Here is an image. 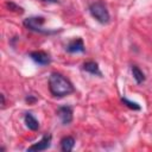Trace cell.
<instances>
[{"label": "cell", "instance_id": "1", "mask_svg": "<svg viewBox=\"0 0 152 152\" xmlns=\"http://www.w3.org/2000/svg\"><path fill=\"white\" fill-rule=\"evenodd\" d=\"M49 89L53 96L63 97L74 93L72 83L58 72H52L49 77Z\"/></svg>", "mask_w": 152, "mask_h": 152}, {"label": "cell", "instance_id": "2", "mask_svg": "<svg viewBox=\"0 0 152 152\" xmlns=\"http://www.w3.org/2000/svg\"><path fill=\"white\" fill-rule=\"evenodd\" d=\"M89 11L90 14L93 15V18H95L99 23L101 24H107L110 20V15L109 12L107 10V7L104 6V4H102L101 1H95L89 6Z\"/></svg>", "mask_w": 152, "mask_h": 152}, {"label": "cell", "instance_id": "3", "mask_svg": "<svg viewBox=\"0 0 152 152\" xmlns=\"http://www.w3.org/2000/svg\"><path fill=\"white\" fill-rule=\"evenodd\" d=\"M43 23H44V18L43 17H30L27 19L24 20V25L34 32H39V33H53L55 31H49V30H44L43 28Z\"/></svg>", "mask_w": 152, "mask_h": 152}, {"label": "cell", "instance_id": "4", "mask_svg": "<svg viewBox=\"0 0 152 152\" xmlns=\"http://www.w3.org/2000/svg\"><path fill=\"white\" fill-rule=\"evenodd\" d=\"M51 139H52V137L50 135V134H45V135H43L42 137V139L39 140V141H37V142H34L33 145H31L28 148H27V151H36V152H39V151H45V150H48L50 146H51Z\"/></svg>", "mask_w": 152, "mask_h": 152}, {"label": "cell", "instance_id": "5", "mask_svg": "<svg viewBox=\"0 0 152 152\" xmlns=\"http://www.w3.org/2000/svg\"><path fill=\"white\" fill-rule=\"evenodd\" d=\"M30 57L33 62H36L39 65H48L51 62L50 55L44 52V51H33L30 53Z\"/></svg>", "mask_w": 152, "mask_h": 152}, {"label": "cell", "instance_id": "6", "mask_svg": "<svg viewBox=\"0 0 152 152\" xmlns=\"http://www.w3.org/2000/svg\"><path fill=\"white\" fill-rule=\"evenodd\" d=\"M57 114L63 125H69L72 121V108L69 106H62L57 109Z\"/></svg>", "mask_w": 152, "mask_h": 152}, {"label": "cell", "instance_id": "7", "mask_svg": "<svg viewBox=\"0 0 152 152\" xmlns=\"http://www.w3.org/2000/svg\"><path fill=\"white\" fill-rule=\"evenodd\" d=\"M66 51L70 53H76V52H84V44L81 38H75L72 39L68 45H66Z\"/></svg>", "mask_w": 152, "mask_h": 152}, {"label": "cell", "instance_id": "8", "mask_svg": "<svg viewBox=\"0 0 152 152\" xmlns=\"http://www.w3.org/2000/svg\"><path fill=\"white\" fill-rule=\"evenodd\" d=\"M83 70L91 74V75H97V76H101V71H100V68H99V64L94 61H88V62H84L83 63Z\"/></svg>", "mask_w": 152, "mask_h": 152}, {"label": "cell", "instance_id": "9", "mask_svg": "<svg viewBox=\"0 0 152 152\" xmlns=\"http://www.w3.org/2000/svg\"><path fill=\"white\" fill-rule=\"evenodd\" d=\"M75 146V139L72 137H64L61 140V150L63 152H70Z\"/></svg>", "mask_w": 152, "mask_h": 152}, {"label": "cell", "instance_id": "10", "mask_svg": "<svg viewBox=\"0 0 152 152\" xmlns=\"http://www.w3.org/2000/svg\"><path fill=\"white\" fill-rule=\"evenodd\" d=\"M24 120H25L26 126H27L31 131H37V129L39 128V122H38V120H37V119H36L31 113L25 114Z\"/></svg>", "mask_w": 152, "mask_h": 152}, {"label": "cell", "instance_id": "11", "mask_svg": "<svg viewBox=\"0 0 152 152\" xmlns=\"http://www.w3.org/2000/svg\"><path fill=\"white\" fill-rule=\"evenodd\" d=\"M132 75H133V78L135 80V82L138 84H141L144 81H145V75L144 72L137 66V65H132Z\"/></svg>", "mask_w": 152, "mask_h": 152}, {"label": "cell", "instance_id": "12", "mask_svg": "<svg viewBox=\"0 0 152 152\" xmlns=\"http://www.w3.org/2000/svg\"><path fill=\"white\" fill-rule=\"evenodd\" d=\"M121 101H122L124 104H126L128 108H131V109H133V110H140V109H141V107H140L139 103H137V102H134V101H131V100H128V99H126V97H122Z\"/></svg>", "mask_w": 152, "mask_h": 152}, {"label": "cell", "instance_id": "13", "mask_svg": "<svg viewBox=\"0 0 152 152\" xmlns=\"http://www.w3.org/2000/svg\"><path fill=\"white\" fill-rule=\"evenodd\" d=\"M6 6L11 10V11H14V12H19V13H21L23 12V8L21 7H19V6H17L15 4H13V2H6Z\"/></svg>", "mask_w": 152, "mask_h": 152}, {"label": "cell", "instance_id": "14", "mask_svg": "<svg viewBox=\"0 0 152 152\" xmlns=\"http://www.w3.org/2000/svg\"><path fill=\"white\" fill-rule=\"evenodd\" d=\"M0 97H1V106H2V108H4V107H5V96L1 94Z\"/></svg>", "mask_w": 152, "mask_h": 152}, {"label": "cell", "instance_id": "15", "mask_svg": "<svg viewBox=\"0 0 152 152\" xmlns=\"http://www.w3.org/2000/svg\"><path fill=\"white\" fill-rule=\"evenodd\" d=\"M40 1H43V2H52V4L58 2V0H40Z\"/></svg>", "mask_w": 152, "mask_h": 152}]
</instances>
